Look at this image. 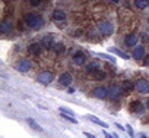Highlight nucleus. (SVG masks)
<instances>
[{"instance_id": "1", "label": "nucleus", "mask_w": 149, "mask_h": 138, "mask_svg": "<svg viewBox=\"0 0 149 138\" xmlns=\"http://www.w3.org/2000/svg\"><path fill=\"white\" fill-rule=\"evenodd\" d=\"M25 22H26V25H28L29 28H32V30H40V28H42V25H44V18H42L41 15H38V13H26Z\"/></svg>"}, {"instance_id": "2", "label": "nucleus", "mask_w": 149, "mask_h": 138, "mask_svg": "<svg viewBox=\"0 0 149 138\" xmlns=\"http://www.w3.org/2000/svg\"><path fill=\"white\" fill-rule=\"evenodd\" d=\"M53 78H54L53 72H50V71H42V72H40V74H38V77H37V81H38L40 84H44V85H47V84H50V82L53 81Z\"/></svg>"}, {"instance_id": "3", "label": "nucleus", "mask_w": 149, "mask_h": 138, "mask_svg": "<svg viewBox=\"0 0 149 138\" xmlns=\"http://www.w3.org/2000/svg\"><path fill=\"white\" fill-rule=\"evenodd\" d=\"M134 88H136L139 93H142V94L149 93V81H148V80H139V81L134 84Z\"/></svg>"}, {"instance_id": "4", "label": "nucleus", "mask_w": 149, "mask_h": 138, "mask_svg": "<svg viewBox=\"0 0 149 138\" xmlns=\"http://www.w3.org/2000/svg\"><path fill=\"white\" fill-rule=\"evenodd\" d=\"M98 28H100L101 34H104V35H111L113 31H114V28H113V25L110 22H100Z\"/></svg>"}, {"instance_id": "5", "label": "nucleus", "mask_w": 149, "mask_h": 138, "mask_svg": "<svg viewBox=\"0 0 149 138\" xmlns=\"http://www.w3.org/2000/svg\"><path fill=\"white\" fill-rule=\"evenodd\" d=\"M72 81H73V78H72V75H70L69 72H63V74L58 77V82H60L63 87H70Z\"/></svg>"}, {"instance_id": "6", "label": "nucleus", "mask_w": 149, "mask_h": 138, "mask_svg": "<svg viewBox=\"0 0 149 138\" xmlns=\"http://www.w3.org/2000/svg\"><path fill=\"white\" fill-rule=\"evenodd\" d=\"M16 69L19 72H28L29 69H31V62L28 60V59H22V60H19V63L16 65Z\"/></svg>"}, {"instance_id": "7", "label": "nucleus", "mask_w": 149, "mask_h": 138, "mask_svg": "<svg viewBox=\"0 0 149 138\" xmlns=\"http://www.w3.org/2000/svg\"><path fill=\"white\" fill-rule=\"evenodd\" d=\"M92 96H94V97H97V99H105V97H108V88L97 87V88L92 91Z\"/></svg>"}, {"instance_id": "8", "label": "nucleus", "mask_w": 149, "mask_h": 138, "mask_svg": "<svg viewBox=\"0 0 149 138\" xmlns=\"http://www.w3.org/2000/svg\"><path fill=\"white\" fill-rule=\"evenodd\" d=\"M121 94H123V90L120 87H117V85H111L108 88V96L111 99H118V97H121Z\"/></svg>"}, {"instance_id": "9", "label": "nucleus", "mask_w": 149, "mask_h": 138, "mask_svg": "<svg viewBox=\"0 0 149 138\" xmlns=\"http://www.w3.org/2000/svg\"><path fill=\"white\" fill-rule=\"evenodd\" d=\"M85 59H86V56H85V53H82V51H76L73 54V62H74V65H84L85 63Z\"/></svg>"}, {"instance_id": "10", "label": "nucleus", "mask_w": 149, "mask_h": 138, "mask_svg": "<svg viewBox=\"0 0 149 138\" xmlns=\"http://www.w3.org/2000/svg\"><path fill=\"white\" fill-rule=\"evenodd\" d=\"M40 44H41L42 47H45V49H51V47H53V44H54V43H53V34L44 35Z\"/></svg>"}, {"instance_id": "11", "label": "nucleus", "mask_w": 149, "mask_h": 138, "mask_svg": "<svg viewBox=\"0 0 149 138\" xmlns=\"http://www.w3.org/2000/svg\"><path fill=\"white\" fill-rule=\"evenodd\" d=\"M130 107H132V110H133L134 113H143V112H145V106H143V103H142V101H139V100L132 101Z\"/></svg>"}, {"instance_id": "12", "label": "nucleus", "mask_w": 149, "mask_h": 138, "mask_svg": "<svg viewBox=\"0 0 149 138\" xmlns=\"http://www.w3.org/2000/svg\"><path fill=\"white\" fill-rule=\"evenodd\" d=\"M9 31H12V21L10 19H5L0 25V32L2 34H8Z\"/></svg>"}, {"instance_id": "13", "label": "nucleus", "mask_w": 149, "mask_h": 138, "mask_svg": "<svg viewBox=\"0 0 149 138\" xmlns=\"http://www.w3.org/2000/svg\"><path fill=\"white\" fill-rule=\"evenodd\" d=\"M133 57L136 60H142L145 57V47L143 46H137L134 50H133Z\"/></svg>"}, {"instance_id": "14", "label": "nucleus", "mask_w": 149, "mask_h": 138, "mask_svg": "<svg viewBox=\"0 0 149 138\" xmlns=\"http://www.w3.org/2000/svg\"><path fill=\"white\" fill-rule=\"evenodd\" d=\"M137 40H139V37H137L136 34H129V35H126V40H124V43H126V46H129V47H133V46H136Z\"/></svg>"}, {"instance_id": "15", "label": "nucleus", "mask_w": 149, "mask_h": 138, "mask_svg": "<svg viewBox=\"0 0 149 138\" xmlns=\"http://www.w3.org/2000/svg\"><path fill=\"white\" fill-rule=\"evenodd\" d=\"M53 19L54 21H64L66 19V13L63 11H60V9H56L53 12Z\"/></svg>"}, {"instance_id": "16", "label": "nucleus", "mask_w": 149, "mask_h": 138, "mask_svg": "<svg viewBox=\"0 0 149 138\" xmlns=\"http://www.w3.org/2000/svg\"><path fill=\"white\" fill-rule=\"evenodd\" d=\"M28 50H29V53L31 54H40V51H41V44H38V43H32V44H29V47H28Z\"/></svg>"}, {"instance_id": "17", "label": "nucleus", "mask_w": 149, "mask_h": 138, "mask_svg": "<svg viewBox=\"0 0 149 138\" xmlns=\"http://www.w3.org/2000/svg\"><path fill=\"white\" fill-rule=\"evenodd\" d=\"M91 122H94V123H97V125H100V126H102V128H108V125L105 123V122H102L100 118H97V116H94V115H88L86 116Z\"/></svg>"}, {"instance_id": "18", "label": "nucleus", "mask_w": 149, "mask_h": 138, "mask_svg": "<svg viewBox=\"0 0 149 138\" xmlns=\"http://www.w3.org/2000/svg\"><path fill=\"white\" fill-rule=\"evenodd\" d=\"M26 122H28V125H29L32 129H35V131H38V132H42V128H41V126H40V125H38V123H37L34 119L28 118V119H26Z\"/></svg>"}, {"instance_id": "19", "label": "nucleus", "mask_w": 149, "mask_h": 138, "mask_svg": "<svg viewBox=\"0 0 149 138\" xmlns=\"http://www.w3.org/2000/svg\"><path fill=\"white\" fill-rule=\"evenodd\" d=\"M110 51H111V53H114V54H117V56H120V57H123V59H129V54H127V53H124V51H121V50H118L117 47H111V49H110Z\"/></svg>"}, {"instance_id": "20", "label": "nucleus", "mask_w": 149, "mask_h": 138, "mask_svg": "<svg viewBox=\"0 0 149 138\" xmlns=\"http://www.w3.org/2000/svg\"><path fill=\"white\" fill-rule=\"evenodd\" d=\"M134 5L139 9H145L149 6V0H134Z\"/></svg>"}, {"instance_id": "21", "label": "nucleus", "mask_w": 149, "mask_h": 138, "mask_svg": "<svg viewBox=\"0 0 149 138\" xmlns=\"http://www.w3.org/2000/svg\"><path fill=\"white\" fill-rule=\"evenodd\" d=\"M51 49L54 50V53H63V50H64V46H63V43H54Z\"/></svg>"}, {"instance_id": "22", "label": "nucleus", "mask_w": 149, "mask_h": 138, "mask_svg": "<svg viewBox=\"0 0 149 138\" xmlns=\"http://www.w3.org/2000/svg\"><path fill=\"white\" fill-rule=\"evenodd\" d=\"M94 78H95V80H104V78H105V72L100 71V69H95V74H94Z\"/></svg>"}, {"instance_id": "23", "label": "nucleus", "mask_w": 149, "mask_h": 138, "mask_svg": "<svg viewBox=\"0 0 149 138\" xmlns=\"http://www.w3.org/2000/svg\"><path fill=\"white\" fill-rule=\"evenodd\" d=\"M123 87H124L127 91H132V90L134 88V84L130 82V81H124V82H123Z\"/></svg>"}, {"instance_id": "24", "label": "nucleus", "mask_w": 149, "mask_h": 138, "mask_svg": "<svg viewBox=\"0 0 149 138\" xmlns=\"http://www.w3.org/2000/svg\"><path fill=\"white\" fill-rule=\"evenodd\" d=\"M95 69H98V63H91L86 66V72L92 74V71H95Z\"/></svg>"}, {"instance_id": "25", "label": "nucleus", "mask_w": 149, "mask_h": 138, "mask_svg": "<svg viewBox=\"0 0 149 138\" xmlns=\"http://www.w3.org/2000/svg\"><path fill=\"white\" fill-rule=\"evenodd\" d=\"M60 113H66V115H70V116H74V113L70 110V109H67V107H60Z\"/></svg>"}, {"instance_id": "26", "label": "nucleus", "mask_w": 149, "mask_h": 138, "mask_svg": "<svg viewBox=\"0 0 149 138\" xmlns=\"http://www.w3.org/2000/svg\"><path fill=\"white\" fill-rule=\"evenodd\" d=\"M126 129H127V134H129L130 137H133V128H132L130 125H127V126H126Z\"/></svg>"}, {"instance_id": "27", "label": "nucleus", "mask_w": 149, "mask_h": 138, "mask_svg": "<svg viewBox=\"0 0 149 138\" xmlns=\"http://www.w3.org/2000/svg\"><path fill=\"white\" fill-rule=\"evenodd\" d=\"M100 56H101V57H105V59H108V60H111V62H114V59H113L111 56H108V54H105V53H101Z\"/></svg>"}, {"instance_id": "28", "label": "nucleus", "mask_w": 149, "mask_h": 138, "mask_svg": "<svg viewBox=\"0 0 149 138\" xmlns=\"http://www.w3.org/2000/svg\"><path fill=\"white\" fill-rule=\"evenodd\" d=\"M40 3H41V0H31V5L32 6H38Z\"/></svg>"}, {"instance_id": "29", "label": "nucleus", "mask_w": 149, "mask_h": 138, "mask_svg": "<svg viewBox=\"0 0 149 138\" xmlns=\"http://www.w3.org/2000/svg\"><path fill=\"white\" fill-rule=\"evenodd\" d=\"M143 65H145V66H149V54H148V56H145V60H143Z\"/></svg>"}, {"instance_id": "30", "label": "nucleus", "mask_w": 149, "mask_h": 138, "mask_svg": "<svg viewBox=\"0 0 149 138\" xmlns=\"http://www.w3.org/2000/svg\"><path fill=\"white\" fill-rule=\"evenodd\" d=\"M67 93H69V94H70V93H74V88H72V87H69V88H67Z\"/></svg>"}, {"instance_id": "31", "label": "nucleus", "mask_w": 149, "mask_h": 138, "mask_svg": "<svg viewBox=\"0 0 149 138\" xmlns=\"http://www.w3.org/2000/svg\"><path fill=\"white\" fill-rule=\"evenodd\" d=\"M85 135H86V137H89V138H94V137H95L94 134H88V132H85Z\"/></svg>"}, {"instance_id": "32", "label": "nucleus", "mask_w": 149, "mask_h": 138, "mask_svg": "<svg viewBox=\"0 0 149 138\" xmlns=\"http://www.w3.org/2000/svg\"><path fill=\"white\" fill-rule=\"evenodd\" d=\"M110 2H113V3H118L120 0H110Z\"/></svg>"}, {"instance_id": "33", "label": "nucleus", "mask_w": 149, "mask_h": 138, "mask_svg": "<svg viewBox=\"0 0 149 138\" xmlns=\"http://www.w3.org/2000/svg\"><path fill=\"white\" fill-rule=\"evenodd\" d=\"M146 107H148V109H149V100H148V101H146Z\"/></svg>"}]
</instances>
